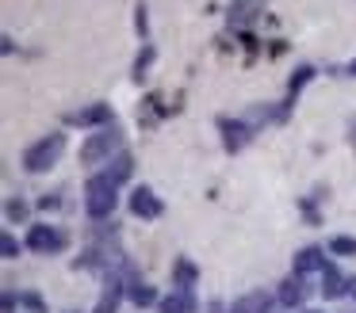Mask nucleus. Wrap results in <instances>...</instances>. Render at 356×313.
I'll list each match as a JSON object with an SVG mask.
<instances>
[{"label":"nucleus","mask_w":356,"mask_h":313,"mask_svg":"<svg viewBox=\"0 0 356 313\" xmlns=\"http://www.w3.org/2000/svg\"><path fill=\"white\" fill-rule=\"evenodd\" d=\"M195 282V267L188 260H177V290H192Z\"/></svg>","instance_id":"nucleus-16"},{"label":"nucleus","mask_w":356,"mask_h":313,"mask_svg":"<svg viewBox=\"0 0 356 313\" xmlns=\"http://www.w3.org/2000/svg\"><path fill=\"white\" fill-rule=\"evenodd\" d=\"M119 145H123V134H119L115 126H104V130H96V134L81 145V160H85V164L111 160V153H119Z\"/></svg>","instance_id":"nucleus-3"},{"label":"nucleus","mask_w":356,"mask_h":313,"mask_svg":"<svg viewBox=\"0 0 356 313\" xmlns=\"http://www.w3.org/2000/svg\"><path fill=\"white\" fill-rule=\"evenodd\" d=\"M200 302H195L192 290H172L169 298H161V313H195Z\"/></svg>","instance_id":"nucleus-10"},{"label":"nucleus","mask_w":356,"mask_h":313,"mask_svg":"<svg viewBox=\"0 0 356 313\" xmlns=\"http://www.w3.org/2000/svg\"><path fill=\"white\" fill-rule=\"evenodd\" d=\"M62 149H65V134L39 137L35 145H27V149H24V168H27V172H47V168L62 157Z\"/></svg>","instance_id":"nucleus-2"},{"label":"nucleus","mask_w":356,"mask_h":313,"mask_svg":"<svg viewBox=\"0 0 356 313\" xmlns=\"http://www.w3.org/2000/svg\"><path fill=\"white\" fill-rule=\"evenodd\" d=\"M149 61H154V46H146V50L138 53V61H134V76H138V81H142V73L149 69Z\"/></svg>","instance_id":"nucleus-22"},{"label":"nucleus","mask_w":356,"mask_h":313,"mask_svg":"<svg viewBox=\"0 0 356 313\" xmlns=\"http://www.w3.org/2000/svg\"><path fill=\"white\" fill-rule=\"evenodd\" d=\"M19 305H24L27 313H47V305H42L39 294H19Z\"/></svg>","instance_id":"nucleus-21"},{"label":"nucleus","mask_w":356,"mask_h":313,"mask_svg":"<svg viewBox=\"0 0 356 313\" xmlns=\"http://www.w3.org/2000/svg\"><path fill=\"white\" fill-rule=\"evenodd\" d=\"M348 294H353V298H356V279H348Z\"/></svg>","instance_id":"nucleus-25"},{"label":"nucleus","mask_w":356,"mask_h":313,"mask_svg":"<svg viewBox=\"0 0 356 313\" xmlns=\"http://www.w3.org/2000/svg\"><path fill=\"white\" fill-rule=\"evenodd\" d=\"M65 244H70V237H65L58 226H31V229H27V248H31V252L50 256V252H62Z\"/></svg>","instance_id":"nucleus-4"},{"label":"nucleus","mask_w":356,"mask_h":313,"mask_svg":"<svg viewBox=\"0 0 356 313\" xmlns=\"http://www.w3.org/2000/svg\"><path fill=\"white\" fill-rule=\"evenodd\" d=\"M302 313H318V310H302Z\"/></svg>","instance_id":"nucleus-26"},{"label":"nucleus","mask_w":356,"mask_h":313,"mask_svg":"<svg viewBox=\"0 0 356 313\" xmlns=\"http://www.w3.org/2000/svg\"><path fill=\"white\" fill-rule=\"evenodd\" d=\"M123 279L119 275H108V282H104V294H100V302H96V310L92 313H115L119 310V302H123Z\"/></svg>","instance_id":"nucleus-8"},{"label":"nucleus","mask_w":356,"mask_h":313,"mask_svg":"<svg viewBox=\"0 0 356 313\" xmlns=\"http://www.w3.org/2000/svg\"><path fill=\"white\" fill-rule=\"evenodd\" d=\"M108 172H104V176H108V180H115V183H123L127 180V176H131L134 172V160H131V153H115V160H108Z\"/></svg>","instance_id":"nucleus-14"},{"label":"nucleus","mask_w":356,"mask_h":313,"mask_svg":"<svg viewBox=\"0 0 356 313\" xmlns=\"http://www.w3.org/2000/svg\"><path fill=\"white\" fill-rule=\"evenodd\" d=\"M127 294H131V302L138 305V310H142V305H154V302H157V290L149 287V282H138V279L127 287Z\"/></svg>","instance_id":"nucleus-15"},{"label":"nucleus","mask_w":356,"mask_h":313,"mask_svg":"<svg viewBox=\"0 0 356 313\" xmlns=\"http://www.w3.org/2000/svg\"><path fill=\"white\" fill-rule=\"evenodd\" d=\"M291 267H295V275H307V271H325L330 264H325V252L310 244V248H302L299 256H295V264H291Z\"/></svg>","instance_id":"nucleus-9"},{"label":"nucleus","mask_w":356,"mask_h":313,"mask_svg":"<svg viewBox=\"0 0 356 313\" xmlns=\"http://www.w3.org/2000/svg\"><path fill=\"white\" fill-rule=\"evenodd\" d=\"M345 73H348V76H356V58L348 61V69H345Z\"/></svg>","instance_id":"nucleus-24"},{"label":"nucleus","mask_w":356,"mask_h":313,"mask_svg":"<svg viewBox=\"0 0 356 313\" xmlns=\"http://www.w3.org/2000/svg\"><path fill=\"white\" fill-rule=\"evenodd\" d=\"M161 198L154 195V191L149 187H134L131 191V214L134 218H161Z\"/></svg>","instance_id":"nucleus-7"},{"label":"nucleus","mask_w":356,"mask_h":313,"mask_svg":"<svg viewBox=\"0 0 356 313\" xmlns=\"http://www.w3.org/2000/svg\"><path fill=\"white\" fill-rule=\"evenodd\" d=\"M218 130H222V142H226V149L230 153H238L241 145L249 142V137H253V126H249L245 119H218Z\"/></svg>","instance_id":"nucleus-6"},{"label":"nucleus","mask_w":356,"mask_h":313,"mask_svg":"<svg viewBox=\"0 0 356 313\" xmlns=\"http://www.w3.org/2000/svg\"><path fill=\"white\" fill-rule=\"evenodd\" d=\"M272 310V298L264 294V290H253V294L238 298V302L230 305V313H268Z\"/></svg>","instance_id":"nucleus-12"},{"label":"nucleus","mask_w":356,"mask_h":313,"mask_svg":"<svg viewBox=\"0 0 356 313\" xmlns=\"http://www.w3.org/2000/svg\"><path fill=\"white\" fill-rule=\"evenodd\" d=\"M310 76H314V69H310V65H302V69H299V73H295V76H291V99H295V96H299V88H302V84H307V81H310Z\"/></svg>","instance_id":"nucleus-20"},{"label":"nucleus","mask_w":356,"mask_h":313,"mask_svg":"<svg viewBox=\"0 0 356 313\" xmlns=\"http://www.w3.org/2000/svg\"><path fill=\"white\" fill-rule=\"evenodd\" d=\"M345 290H348V279H345V275H341L337 267L330 264V267L322 271V294H325V298H341Z\"/></svg>","instance_id":"nucleus-13"},{"label":"nucleus","mask_w":356,"mask_h":313,"mask_svg":"<svg viewBox=\"0 0 356 313\" xmlns=\"http://www.w3.org/2000/svg\"><path fill=\"white\" fill-rule=\"evenodd\" d=\"M249 8H264V0H238V12H230V19H234V23H245V19H253L257 12H249Z\"/></svg>","instance_id":"nucleus-18"},{"label":"nucleus","mask_w":356,"mask_h":313,"mask_svg":"<svg viewBox=\"0 0 356 313\" xmlns=\"http://www.w3.org/2000/svg\"><path fill=\"white\" fill-rule=\"evenodd\" d=\"M115 203H119V183L115 180H108V176H92V180L85 183V210H88V218H111Z\"/></svg>","instance_id":"nucleus-1"},{"label":"nucleus","mask_w":356,"mask_h":313,"mask_svg":"<svg viewBox=\"0 0 356 313\" xmlns=\"http://www.w3.org/2000/svg\"><path fill=\"white\" fill-rule=\"evenodd\" d=\"M280 302L291 305V310L307 302V287H302V275H287V279L280 282Z\"/></svg>","instance_id":"nucleus-11"},{"label":"nucleus","mask_w":356,"mask_h":313,"mask_svg":"<svg viewBox=\"0 0 356 313\" xmlns=\"http://www.w3.org/2000/svg\"><path fill=\"white\" fill-rule=\"evenodd\" d=\"M0 252H4V260H16L19 256V241L12 233H4V237H0Z\"/></svg>","instance_id":"nucleus-19"},{"label":"nucleus","mask_w":356,"mask_h":313,"mask_svg":"<svg viewBox=\"0 0 356 313\" xmlns=\"http://www.w3.org/2000/svg\"><path fill=\"white\" fill-rule=\"evenodd\" d=\"M8 218L12 221H24L27 218V203H24V198H12V203H8Z\"/></svg>","instance_id":"nucleus-23"},{"label":"nucleus","mask_w":356,"mask_h":313,"mask_svg":"<svg viewBox=\"0 0 356 313\" xmlns=\"http://www.w3.org/2000/svg\"><path fill=\"white\" fill-rule=\"evenodd\" d=\"M70 126H115V115H111L108 103H92V107H81V111H70L65 115Z\"/></svg>","instance_id":"nucleus-5"},{"label":"nucleus","mask_w":356,"mask_h":313,"mask_svg":"<svg viewBox=\"0 0 356 313\" xmlns=\"http://www.w3.org/2000/svg\"><path fill=\"white\" fill-rule=\"evenodd\" d=\"M330 252L333 256H356V237H333Z\"/></svg>","instance_id":"nucleus-17"}]
</instances>
